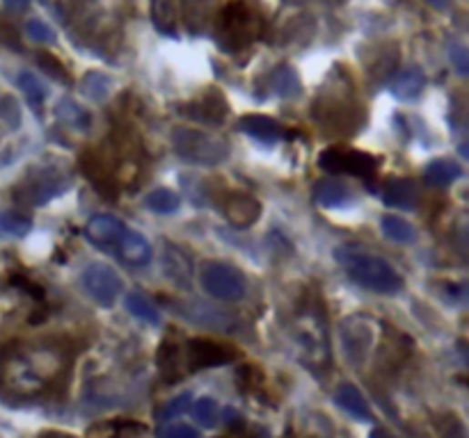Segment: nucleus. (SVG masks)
Instances as JSON below:
<instances>
[{"label":"nucleus","instance_id":"13","mask_svg":"<svg viewBox=\"0 0 469 438\" xmlns=\"http://www.w3.org/2000/svg\"><path fill=\"white\" fill-rule=\"evenodd\" d=\"M163 272L168 274L169 281L178 285V288H190L193 284V261L188 256L186 249L178 244L165 243L163 247Z\"/></svg>","mask_w":469,"mask_h":438},{"label":"nucleus","instance_id":"17","mask_svg":"<svg viewBox=\"0 0 469 438\" xmlns=\"http://www.w3.org/2000/svg\"><path fill=\"white\" fill-rule=\"evenodd\" d=\"M334 402H337L351 418L362 420V423H369L371 420L369 402L362 395L360 388L352 386V383H342V386L337 388V393H334Z\"/></svg>","mask_w":469,"mask_h":438},{"label":"nucleus","instance_id":"6","mask_svg":"<svg viewBox=\"0 0 469 438\" xmlns=\"http://www.w3.org/2000/svg\"><path fill=\"white\" fill-rule=\"evenodd\" d=\"M319 167L330 174H351V176L371 181L378 167V160L362 151L328 149L319 155Z\"/></svg>","mask_w":469,"mask_h":438},{"label":"nucleus","instance_id":"18","mask_svg":"<svg viewBox=\"0 0 469 438\" xmlns=\"http://www.w3.org/2000/svg\"><path fill=\"white\" fill-rule=\"evenodd\" d=\"M239 128L245 135L254 137V140L263 142V144H275L281 135V128L275 119L263 117V114H248L239 122Z\"/></svg>","mask_w":469,"mask_h":438},{"label":"nucleus","instance_id":"21","mask_svg":"<svg viewBox=\"0 0 469 438\" xmlns=\"http://www.w3.org/2000/svg\"><path fill=\"white\" fill-rule=\"evenodd\" d=\"M463 176V169L455 160L449 158H435L426 164V172H423V178H426L431 185L435 187H446L451 183H455Z\"/></svg>","mask_w":469,"mask_h":438},{"label":"nucleus","instance_id":"5","mask_svg":"<svg viewBox=\"0 0 469 438\" xmlns=\"http://www.w3.org/2000/svg\"><path fill=\"white\" fill-rule=\"evenodd\" d=\"M80 285H83L85 294L89 299L99 304V306L110 308L117 297L122 294V279L117 272L106 263H89L83 272H80Z\"/></svg>","mask_w":469,"mask_h":438},{"label":"nucleus","instance_id":"27","mask_svg":"<svg viewBox=\"0 0 469 438\" xmlns=\"http://www.w3.org/2000/svg\"><path fill=\"white\" fill-rule=\"evenodd\" d=\"M33 229V222H30L25 214L19 213H0V234L12 235V238H24Z\"/></svg>","mask_w":469,"mask_h":438},{"label":"nucleus","instance_id":"32","mask_svg":"<svg viewBox=\"0 0 469 438\" xmlns=\"http://www.w3.org/2000/svg\"><path fill=\"white\" fill-rule=\"evenodd\" d=\"M25 33L37 44H56V30L42 19H30L28 25H25Z\"/></svg>","mask_w":469,"mask_h":438},{"label":"nucleus","instance_id":"36","mask_svg":"<svg viewBox=\"0 0 469 438\" xmlns=\"http://www.w3.org/2000/svg\"><path fill=\"white\" fill-rule=\"evenodd\" d=\"M437 429H440V438H467L464 424L460 423L455 415H449V418L442 420V423L437 424Z\"/></svg>","mask_w":469,"mask_h":438},{"label":"nucleus","instance_id":"35","mask_svg":"<svg viewBox=\"0 0 469 438\" xmlns=\"http://www.w3.org/2000/svg\"><path fill=\"white\" fill-rule=\"evenodd\" d=\"M39 66L44 71H48L51 78H56L57 83H69V74H66L65 65L60 60H56L53 55H46V53H39Z\"/></svg>","mask_w":469,"mask_h":438},{"label":"nucleus","instance_id":"33","mask_svg":"<svg viewBox=\"0 0 469 438\" xmlns=\"http://www.w3.org/2000/svg\"><path fill=\"white\" fill-rule=\"evenodd\" d=\"M158 365H160V373H163L165 379H174V377L178 379V377H181V374L177 373V368H178V352L174 350L172 345H168V343H165L163 350H160Z\"/></svg>","mask_w":469,"mask_h":438},{"label":"nucleus","instance_id":"37","mask_svg":"<svg viewBox=\"0 0 469 438\" xmlns=\"http://www.w3.org/2000/svg\"><path fill=\"white\" fill-rule=\"evenodd\" d=\"M158 438H199V436H198V432L190 427V424L177 423V424H168V427L160 429Z\"/></svg>","mask_w":469,"mask_h":438},{"label":"nucleus","instance_id":"9","mask_svg":"<svg viewBox=\"0 0 469 438\" xmlns=\"http://www.w3.org/2000/svg\"><path fill=\"white\" fill-rule=\"evenodd\" d=\"M128 226L124 224L122 219L113 217V214H94L85 226V235L94 247H99L101 252L115 254L119 240L127 234Z\"/></svg>","mask_w":469,"mask_h":438},{"label":"nucleus","instance_id":"11","mask_svg":"<svg viewBox=\"0 0 469 438\" xmlns=\"http://www.w3.org/2000/svg\"><path fill=\"white\" fill-rule=\"evenodd\" d=\"M222 214L227 217L231 226L236 229H250L261 214V204L254 199L252 194L245 192H231L225 201H222Z\"/></svg>","mask_w":469,"mask_h":438},{"label":"nucleus","instance_id":"24","mask_svg":"<svg viewBox=\"0 0 469 438\" xmlns=\"http://www.w3.org/2000/svg\"><path fill=\"white\" fill-rule=\"evenodd\" d=\"M124 306H127V311L131 313L133 317H140V320L149 322V324H158L160 322V311L156 308V304L149 302L142 293H128L127 297H124Z\"/></svg>","mask_w":469,"mask_h":438},{"label":"nucleus","instance_id":"28","mask_svg":"<svg viewBox=\"0 0 469 438\" xmlns=\"http://www.w3.org/2000/svg\"><path fill=\"white\" fill-rule=\"evenodd\" d=\"M193 415L202 427H216L220 420V406L213 397H199L193 402Z\"/></svg>","mask_w":469,"mask_h":438},{"label":"nucleus","instance_id":"26","mask_svg":"<svg viewBox=\"0 0 469 438\" xmlns=\"http://www.w3.org/2000/svg\"><path fill=\"white\" fill-rule=\"evenodd\" d=\"M382 234L399 244H413L414 240H417V231H414V226L410 224V222H405V219L392 217V214L382 217Z\"/></svg>","mask_w":469,"mask_h":438},{"label":"nucleus","instance_id":"31","mask_svg":"<svg viewBox=\"0 0 469 438\" xmlns=\"http://www.w3.org/2000/svg\"><path fill=\"white\" fill-rule=\"evenodd\" d=\"M83 92L87 94L92 101H104L110 92V80L106 78L104 74H97V71H92V74L83 80Z\"/></svg>","mask_w":469,"mask_h":438},{"label":"nucleus","instance_id":"23","mask_svg":"<svg viewBox=\"0 0 469 438\" xmlns=\"http://www.w3.org/2000/svg\"><path fill=\"white\" fill-rule=\"evenodd\" d=\"M56 113H57V119H60L65 126L74 128V131H87L89 114L85 113L78 103L71 101V98H62V101L57 103Z\"/></svg>","mask_w":469,"mask_h":438},{"label":"nucleus","instance_id":"19","mask_svg":"<svg viewBox=\"0 0 469 438\" xmlns=\"http://www.w3.org/2000/svg\"><path fill=\"white\" fill-rule=\"evenodd\" d=\"M426 87V75L419 69H408L401 71L394 80H392L390 89L399 101H414L419 98V94Z\"/></svg>","mask_w":469,"mask_h":438},{"label":"nucleus","instance_id":"14","mask_svg":"<svg viewBox=\"0 0 469 438\" xmlns=\"http://www.w3.org/2000/svg\"><path fill=\"white\" fill-rule=\"evenodd\" d=\"M113 256L119 258V261L128 267H145L149 265L151 256H154V249L147 243L145 235H140L138 231L127 229V234L122 235Z\"/></svg>","mask_w":469,"mask_h":438},{"label":"nucleus","instance_id":"1","mask_svg":"<svg viewBox=\"0 0 469 438\" xmlns=\"http://www.w3.org/2000/svg\"><path fill=\"white\" fill-rule=\"evenodd\" d=\"M334 258L362 288L373 290L378 294H396L403 288V279H401L399 272L385 258L375 256L366 249L343 244V247L334 249Z\"/></svg>","mask_w":469,"mask_h":438},{"label":"nucleus","instance_id":"12","mask_svg":"<svg viewBox=\"0 0 469 438\" xmlns=\"http://www.w3.org/2000/svg\"><path fill=\"white\" fill-rule=\"evenodd\" d=\"M183 114L202 124H220L227 117V101L220 89H209L202 98L181 107Z\"/></svg>","mask_w":469,"mask_h":438},{"label":"nucleus","instance_id":"39","mask_svg":"<svg viewBox=\"0 0 469 438\" xmlns=\"http://www.w3.org/2000/svg\"><path fill=\"white\" fill-rule=\"evenodd\" d=\"M3 103H5V105H7V110H0V117H5L7 124L16 126V124H19V119H21L19 105H16L15 98H10V96L3 98Z\"/></svg>","mask_w":469,"mask_h":438},{"label":"nucleus","instance_id":"38","mask_svg":"<svg viewBox=\"0 0 469 438\" xmlns=\"http://www.w3.org/2000/svg\"><path fill=\"white\" fill-rule=\"evenodd\" d=\"M451 62H454V66L458 69L460 75H467V48L460 46V44H455V46H451Z\"/></svg>","mask_w":469,"mask_h":438},{"label":"nucleus","instance_id":"8","mask_svg":"<svg viewBox=\"0 0 469 438\" xmlns=\"http://www.w3.org/2000/svg\"><path fill=\"white\" fill-rule=\"evenodd\" d=\"M218 33H220V37L229 39V48H239L252 42L254 35L259 33V19L250 7L227 5L220 15Z\"/></svg>","mask_w":469,"mask_h":438},{"label":"nucleus","instance_id":"20","mask_svg":"<svg viewBox=\"0 0 469 438\" xmlns=\"http://www.w3.org/2000/svg\"><path fill=\"white\" fill-rule=\"evenodd\" d=\"M314 201L323 208H346V205H351L352 194L342 183L321 181L314 187Z\"/></svg>","mask_w":469,"mask_h":438},{"label":"nucleus","instance_id":"3","mask_svg":"<svg viewBox=\"0 0 469 438\" xmlns=\"http://www.w3.org/2000/svg\"><path fill=\"white\" fill-rule=\"evenodd\" d=\"M172 146L183 160L202 167H218L229 158V144L225 137L198 128H174Z\"/></svg>","mask_w":469,"mask_h":438},{"label":"nucleus","instance_id":"4","mask_svg":"<svg viewBox=\"0 0 469 438\" xmlns=\"http://www.w3.org/2000/svg\"><path fill=\"white\" fill-rule=\"evenodd\" d=\"M199 279H202V288L220 302H240L248 293V281H245L243 272L227 263H204Z\"/></svg>","mask_w":469,"mask_h":438},{"label":"nucleus","instance_id":"40","mask_svg":"<svg viewBox=\"0 0 469 438\" xmlns=\"http://www.w3.org/2000/svg\"><path fill=\"white\" fill-rule=\"evenodd\" d=\"M369 438H396L394 433L390 432V429H385V427H378V429H373V432H371V436Z\"/></svg>","mask_w":469,"mask_h":438},{"label":"nucleus","instance_id":"41","mask_svg":"<svg viewBox=\"0 0 469 438\" xmlns=\"http://www.w3.org/2000/svg\"><path fill=\"white\" fill-rule=\"evenodd\" d=\"M39 438H74V436H69V433H60V432H48V433H42Z\"/></svg>","mask_w":469,"mask_h":438},{"label":"nucleus","instance_id":"2","mask_svg":"<svg viewBox=\"0 0 469 438\" xmlns=\"http://www.w3.org/2000/svg\"><path fill=\"white\" fill-rule=\"evenodd\" d=\"M57 368L60 359L53 352H21L0 368V382L16 395H37L46 388V382L57 373Z\"/></svg>","mask_w":469,"mask_h":438},{"label":"nucleus","instance_id":"34","mask_svg":"<svg viewBox=\"0 0 469 438\" xmlns=\"http://www.w3.org/2000/svg\"><path fill=\"white\" fill-rule=\"evenodd\" d=\"M190 406H193V395H190V393H183V395L174 397V400H169L168 404H165V409L160 411V418L165 420L178 418V415L186 413Z\"/></svg>","mask_w":469,"mask_h":438},{"label":"nucleus","instance_id":"15","mask_svg":"<svg viewBox=\"0 0 469 438\" xmlns=\"http://www.w3.org/2000/svg\"><path fill=\"white\" fill-rule=\"evenodd\" d=\"M382 201L390 208L414 210L419 205V190L410 178H396V181L387 183L385 192H382Z\"/></svg>","mask_w":469,"mask_h":438},{"label":"nucleus","instance_id":"7","mask_svg":"<svg viewBox=\"0 0 469 438\" xmlns=\"http://www.w3.org/2000/svg\"><path fill=\"white\" fill-rule=\"evenodd\" d=\"M342 345L343 352H346L348 361L352 365L364 363V359L369 356L371 347H373L375 333H373V322L364 315H352L348 317L342 324Z\"/></svg>","mask_w":469,"mask_h":438},{"label":"nucleus","instance_id":"16","mask_svg":"<svg viewBox=\"0 0 469 438\" xmlns=\"http://www.w3.org/2000/svg\"><path fill=\"white\" fill-rule=\"evenodd\" d=\"M178 308H181V315H186L188 320L195 322V324H202V326H213V329H220V332H225L227 326L231 324V315H227L225 311H220V308H211L207 306V304H188V306H181L178 304Z\"/></svg>","mask_w":469,"mask_h":438},{"label":"nucleus","instance_id":"30","mask_svg":"<svg viewBox=\"0 0 469 438\" xmlns=\"http://www.w3.org/2000/svg\"><path fill=\"white\" fill-rule=\"evenodd\" d=\"M19 87H21V92L25 94V98H28V103L33 107H39L44 101H46V87H44L42 80H39L37 75L28 74V71H25V74H21L19 75Z\"/></svg>","mask_w":469,"mask_h":438},{"label":"nucleus","instance_id":"25","mask_svg":"<svg viewBox=\"0 0 469 438\" xmlns=\"http://www.w3.org/2000/svg\"><path fill=\"white\" fill-rule=\"evenodd\" d=\"M145 205L156 214H172L181 205V199H178L177 192L168 190V187H158V190L149 192L145 196Z\"/></svg>","mask_w":469,"mask_h":438},{"label":"nucleus","instance_id":"10","mask_svg":"<svg viewBox=\"0 0 469 438\" xmlns=\"http://www.w3.org/2000/svg\"><path fill=\"white\" fill-rule=\"evenodd\" d=\"M234 350L227 345L213 343L209 338H195L188 343V365L190 370H207V368H220L234 359Z\"/></svg>","mask_w":469,"mask_h":438},{"label":"nucleus","instance_id":"29","mask_svg":"<svg viewBox=\"0 0 469 438\" xmlns=\"http://www.w3.org/2000/svg\"><path fill=\"white\" fill-rule=\"evenodd\" d=\"M151 16H154L156 28L163 35L177 33V10L172 3H154L151 5Z\"/></svg>","mask_w":469,"mask_h":438},{"label":"nucleus","instance_id":"22","mask_svg":"<svg viewBox=\"0 0 469 438\" xmlns=\"http://www.w3.org/2000/svg\"><path fill=\"white\" fill-rule=\"evenodd\" d=\"M270 85H272V89H275V92L284 98H296V96H301V92H302L301 78H298L296 71L287 65L277 66V69L272 71Z\"/></svg>","mask_w":469,"mask_h":438}]
</instances>
